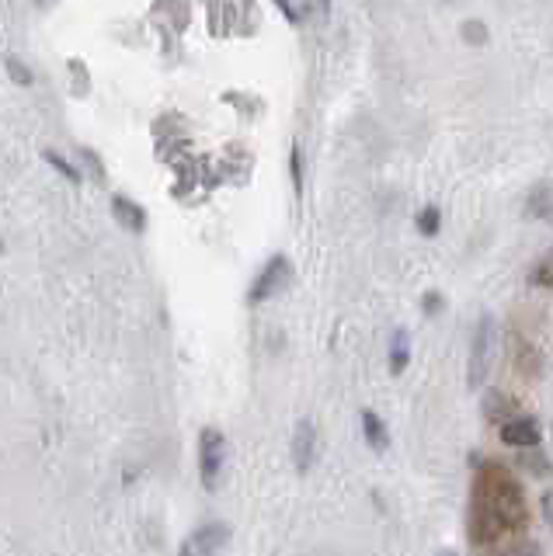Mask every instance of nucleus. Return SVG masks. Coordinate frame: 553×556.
Listing matches in <instances>:
<instances>
[{"label": "nucleus", "mask_w": 553, "mask_h": 556, "mask_svg": "<svg viewBox=\"0 0 553 556\" xmlns=\"http://www.w3.org/2000/svg\"><path fill=\"white\" fill-rule=\"evenodd\" d=\"M494 556H543V553L536 543H515V546H505V550L494 553Z\"/></svg>", "instance_id": "nucleus-16"}, {"label": "nucleus", "mask_w": 553, "mask_h": 556, "mask_svg": "<svg viewBox=\"0 0 553 556\" xmlns=\"http://www.w3.org/2000/svg\"><path fill=\"white\" fill-rule=\"evenodd\" d=\"M317 459V424L314 421H300L293 431V463L300 473H307Z\"/></svg>", "instance_id": "nucleus-6"}, {"label": "nucleus", "mask_w": 553, "mask_h": 556, "mask_svg": "<svg viewBox=\"0 0 553 556\" xmlns=\"http://www.w3.org/2000/svg\"><path fill=\"white\" fill-rule=\"evenodd\" d=\"M293 185H296V192L303 188V157H300V146H293Z\"/></svg>", "instance_id": "nucleus-18"}, {"label": "nucleus", "mask_w": 553, "mask_h": 556, "mask_svg": "<svg viewBox=\"0 0 553 556\" xmlns=\"http://www.w3.org/2000/svg\"><path fill=\"white\" fill-rule=\"evenodd\" d=\"M463 39L467 42H487L484 21H463Z\"/></svg>", "instance_id": "nucleus-15"}, {"label": "nucleus", "mask_w": 553, "mask_h": 556, "mask_svg": "<svg viewBox=\"0 0 553 556\" xmlns=\"http://www.w3.org/2000/svg\"><path fill=\"white\" fill-rule=\"evenodd\" d=\"M494 358H498V320L491 313H484L474 327V338H470V365H467L470 390L487 383V376L494 369Z\"/></svg>", "instance_id": "nucleus-2"}, {"label": "nucleus", "mask_w": 553, "mask_h": 556, "mask_svg": "<svg viewBox=\"0 0 553 556\" xmlns=\"http://www.w3.org/2000/svg\"><path fill=\"white\" fill-rule=\"evenodd\" d=\"M501 442L512 445V449H540V428L529 417H515V421L501 424Z\"/></svg>", "instance_id": "nucleus-7"}, {"label": "nucleus", "mask_w": 553, "mask_h": 556, "mask_svg": "<svg viewBox=\"0 0 553 556\" xmlns=\"http://www.w3.org/2000/svg\"><path fill=\"white\" fill-rule=\"evenodd\" d=\"M519 463L526 466L529 473H533V477H550V463H547V456H543L540 449H526L519 456Z\"/></svg>", "instance_id": "nucleus-11"}, {"label": "nucleus", "mask_w": 553, "mask_h": 556, "mask_svg": "<svg viewBox=\"0 0 553 556\" xmlns=\"http://www.w3.org/2000/svg\"><path fill=\"white\" fill-rule=\"evenodd\" d=\"M7 70H11L14 77H18V84H32V70H28V67H21L18 60H7Z\"/></svg>", "instance_id": "nucleus-19"}, {"label": "nucleus", "mask_w": 553, "mask_h": 556, "mask_svg": "<svg viewBox=\"0 0 553 556\" xmlns=\"http://www.w3.org/2000/svg\"><path fill=\"white\" fill-rule=\"evenodd\" d=\"M223 470H227V438L216 428H202L199 435V473H202V487L216 490L223 480Z\"/></svg>", "instance_id": "nucleus-3"}, {"label": "nucleus", "mask_w": 553, "mask_h": 556, "mask_svg": "<svg viewBox=\"0 0 553 556\" xmlns=\"http://www.w3.org/2000/svg\"><path fill=\"white\" fill-rule=\"evenodd\" d=\"M425 310L428 313H439L442 310V296H439V292H428V296H425Z\"/></svg>", "instance_id": "nucleus-21"}, {"label": "nucleus", "mask_w": 553, "mask_h": 556, "mask_svg": "<svg viewBox=\"0 0 553 556\" xmlns=\"http://www.w3.org/2000/svg\"><path fill=\"white\" fill-rule=\"evenodd\" d=\"M407 362H411V338H407L404 327H397L394 341H390V372L400 376V372L407 369Z\"/></svg>", "instance_id": "nucleus-9"}, {"label": "nucleus", "mask_w": 553, "mask_h": 556, "mask_svg": "<svg viewBox=\"0 0 553 556\" xmlns=\"http://www.w3.org/2000/svg\"><path fill=\"white\" fill-rule=\"evenodd\" d=\"M362 435H366V442L373 445L376 452L387 449V424L380 421L376 411H362Z\"/></svg>", "instance_id": "nucleus-10"}, {"label": "nucleus", "mask_w": 553, "mask_h": 556, "mask_svg": "<svg viewBox=\"0 0 553 556\" xmlns=\"http://www.w3.org/2000/svg\"><path fill=\"white\" fill-rule=\"evenodd\" d=\"M418 230L425 233V237H435V233H439V209L435 206L421 209L418 212Z\"/></svg>", "instance_id": "nucleus-13"}, {"label": "nucleus", "mask_w": 553, "mask_h": 556, "mask_svg": "<svg viewBox=\"0 0 553 556\" xmlns=\"http://www.w3.org/2000/svg\"><path fill=\"white\" fill-rule=\"evenodd\" d=\"M550 261H553V258H550Z\"/></svg>", "instance_id": "nucleus-23"}, {"label": "nucleus", "mask_w": 553, "mask_h": 556, "mask_svg": "<svg viewBox=\"0 0 553 556\" xmlns=\"http://www.w3.org/2000/svg\"><path fill=\"white\" fill-rule=\"evenodd\" d=\"M529 522V504L519 480L501 463H484L474 477V511H470V539L480 546L498 543L505 532H519Z\"/></svg>", "instance_id": "nucleus-1"}, {"label": "nucleus", "mask_w": 553, "mask_h": 556, "mask_svg": "<svg viewBox=\"0 0 553 556\" xmlns=\"http://www.w3.org/2000/svg\"><path fill=\"white\" fill-rule=\"evenodd\" d=\"M540 508H543V518H547V525L553 529V487L543 494V501H540Z\"/></svg>", "instance_id": "nucleus-20"}, {"label": "nucleus", "mask_w": 553, "mask_h": 556, "mask_svg": "<svg viewBox=\"0 0 553 556\" xmlns=\"http://www.w3.org/2000/svg\"><path fill=\"white\" fill-rule=\"evenodd\" d=\"M279 11L286 14V18H293L296 25H300V21L307 18V14L314 11V7H310V4H279Z\"/></svg>", "instance_id": "nucleus-17"}, {"label": "nucleus", "mask_w": 553, "mask_h": 556, "mask_svg": "<svg viewBox=\"0 0 553 556\" xmlns=\"http://www.w3.org/2000/svg\"><path fill=\"white\" fill-rule=\"evenodd\" d=\"M512 397H505V393H494V397H487V404H484V414L491 417V421H498L501 414L505 411H512Z\"/></svg>", "instance_id": "nucleus-12"}, {"label": "nucleus", "mask_w": 553, "mask_h": 556, "mask_svg": "<svg viewBox=\"0 0 553 556\" xmlns=\"http://www.w3.org/2000/svg\"><path fill=\"white\" fill-rule=\"evenodd\" d=\"M112 212H115V219L126 226V230H133V233L147 230V209L136 206V202L126 199V195H115V199H112Z\"/></svg>", "instance_id": "nucleus-8"}, {"label": "nucleus", "mask_w": 553, "mask_h": 556, "mask_svg": "<svg viewBox=\"0 0 553 556\" xmlns=\"http://www.w3.org/2000/svg\"><path fill=\"white\" fill-rule=\"evenodd\" d=\"M289 282H293V261H289L286 254H275V258L265 261V268L258 272V278H254L251 292H247V303L251 306L265 303V299L279 296Z\"/></svg>", "instance_id": "nucleus-4"}, {"label": "nucleus", "mask_w": 553, "mask_h": 556, "mask_svg": "<svg viewBox=\"0 0 553 556\" xmlns=\"http://www.w3.org/2000/svg\"><path fill=\"white\" fill-rule=\"evenodd\" d=\"M227 543H230V525L227 522H206L181 539L178 556H220Z\"/></svg>", "instance_id": "nucleus-5"}, {"label": "nucleus", "mask_w": 553, "mask_h": 556, "mask_svg": "<svg viewBox=\"0 0 553 556\" xmlns=\"http://www.w3.org/2000/svg\"><path fill=\"white\" fill-rule=\"evenodd\" d=\"M46 160H49V164H53V167H56V171H60V174H63V178H67V181H80V171H74V167H70V164H67V160H63V157H60V153L46 150Z\"/></svg>", "instance_id": "nucleus-14"}, {"label": "nucleus", "mask_w": 553, "mask_h": 556, "mask_svg": "<svg viewBox=\"0 0 553 556\" xmlns=\"http://www.w3.org/2000/svg\"><path fill=\"white\" fill-rule=\"evenodd\" d=\"M439 556H456V553H453V550H442Z\"/></svg>", "instance_id": "nucleus-22"}]
</instances>
